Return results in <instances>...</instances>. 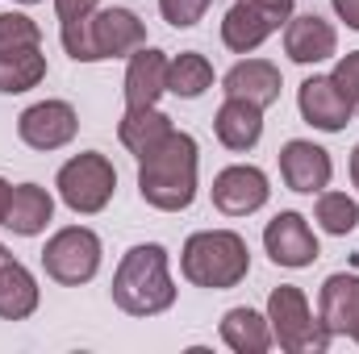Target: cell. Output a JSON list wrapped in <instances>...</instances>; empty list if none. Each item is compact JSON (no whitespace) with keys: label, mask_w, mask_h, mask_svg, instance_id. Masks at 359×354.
<instances>
[{"label":"cell","mask_w":359,"mask_h":354,"mask_svg":"<svg viewBox=\"0 0 359 354\" xmlns=\"http://www.w3.org/2000/svg\"><path fill=\"white\" fill-rule=\"evenodd\" d=\"M147 46V25L134 8H96L92 17L63 21V50L76 63H104V59H130Z\"/></svg>","instance_id":"3957f363"},{"label":"cell","mask_w":359,"mask_h":354,"mask_svg":"<svg viewBox=\"0 0 359 354\" xmlns=\"http://www.w3.org/2000/svg\"><path fill=\"white\" fill-rule=\"evenodd\" d=\"M55 187H59V200L80 213V217H96L109 208L113 192H117V171L113 163L100 155V150H84V155H72L59 176H55Z\"/></svg>","instance_id":"8992f818"},{"label":"cell","mask_w":359,"mask_h":354,"mask_svg":"<svg viewBox=\"0 0 359 354\" xmlns=\"http://www.w3.org/2000/svg\"><path fill=\"white\" fill-rule=\"evenodd\" d=\"M180 271L192 288L226 292L238 288L251 271V250L234 229H201L184 242L180 250Z\"/></svg>","instance_id":"277c9868"},{"label":"cell","mask_w":359,"mask_h":354,"mask_svg":"<svg viewBox=\"0 0 359 354\" xmlns=\"http://www.w3.org/2000/svg\"><path fill=\"white\" fill-rule=\"evenodd\" d=\"M284 55L292 63H301V67L326 63V59L339 55V34L318 13H292L288 25H284Z\"/></svg>","instance_id":"5bb4252c"},{"label":"cell","mask_w":359,"mask_h":354,"mask_svg":"<svg viewBox=\"0 0 359 354\" xmlns=\"http://www.w3.org/2000/svg\"><path fill=\"white\" fill-rule=\"evenodd\" d=\"M113 304L130 317H159L176 304L168 250L159 242H142L121 255V263L113 271Z\"/></svg>","instance_id":"7a4b0ae2"},{"label":"cell","mask_w":359,"mask_h":354,"mask_svg":"<svg viewBox=\"0 0 359 354\" xmlns=\"http://www.w3.org/2000/svg\"><path fill=\"white\" fill-rule=\"evenodd\" d=\"M8 259H13V255H8V246H4V242H0V267L8 263Z\"/></svg>","instance_id":"d6a6232c"},{"label":"cell","mask_w":359,"mask_h":354,"mask_svg":"<svg viewBox=\"0 0 359 354\" xmlns=\"http://www.w3.org/2000/svg\"><path fill=\"white\" fill-rule=\"evenodd\" d=\"M213 0H159V13L172 29H192L205 13H209Z\"/></svg>","instance_id":"4316f807"},{"label":"cell","mask_w":359,"mask_h":354,"mask_svg":"<svg viewBox=\"0 0 359 354\" xmlns=\"http://www.w3.org/2000/svg\"><path fill=\"white\" fill-rule=\"evenodd\" d=\"M96 8H100V0H55L59 21H80V17H92Z\"/></svg>","instance_id":"f1b7e54d"},{"label":"cell","mask_w":359,"mask_h":354,"mask_svg":"<svg viewBox=\"0 0 359 354\" xmlns=\"http://www.w3.org/2000/svg\"><path fill=\"white\" fill-rule=\"evenodd\" d=\"M330 4H334L339 21H347V29H355L359 34V0H330Z\"/></svg>","instance_id":"f546056e"},{"label":"cell","mask_w":359,"mask_h":354,"mask_svg":"<svg viewBox=\"0 0 359 354\" xmlns=\"http://www.w3.org/2000/svg\"><path fill=\"white\" fill-rule=\"evenodd\" d=\"M264 250L276 267H288V271H301V267H313L322 246H318V234L309 229V221L301 213H276L264 229Z\"/></svg>","instance_id":"8fae6325"},{"label":"cell","mask_w":359,"mask_h":354,"mask_svg":"<svg viewBox=\"0 0 359 354\" xmlns=\"http://www.w3.org/2000/svg\"><path fill=\"white\" fill-rule=\"evenodd\" d=\"M318 317L330 330V338H355L359 330V275L334 271L326 275L318 292Z\"/></svg>","instance_id":"9a60e30c"},{"label":"cell","mask_w":359,"mask_h":354,"mask_svg":"<svg viewBox=\"0 0 359 354\" xmlns=\"http://www.w3.org/2000/svg\"><path fill=\"white\" fill-rule=\"evenodd\" d=\"M280 88H284L280 67L268 63V59H243V63H234V67L226 71V80H222V92H226V96L251 100V104H259V108L276 104V100H280Z\"/></svg>","instance_id":"ac0fdd59"},{"label":"cell","mask_w":359,"mask_h":354,"mask_svg":"<svg viewBox=\"0 0 359 354\" xmlns=\"http://www.w3.org/2000/svg\"><path fill=\"white\" fill-rule=\"evenodd\" d=\"M213 134H217V142H222L226 150L247 155V150H255L259 138H264V108L251 104V100L226 96V104H222L217 117H213Z\"/></svg>","instance_id":"2e32d148"},{"label":"cell","mask_w":359,"mask_h":354,"mask_svg":"<svg viewBox=\"0 0 359 354\" xmlns=\"http://www.w3.org/2000/svg\"><path fill=\"white\" fill-rule=\"evenodd\" d=\"M76 134H80V113L67 100H38L17 117V138L29 150H42V155L72 146Z\"/></svg>","instance_id":"9c48e42d"},{"label":"cell","mask_w":359,"mask_h":354,"mask_svg":"<svg viewBox=\"0 0 359 354\" xmlns=\"http://www.w3.org/2000/svg\"><path fill=\"white\" fill-rule=\"evenodd\" d=\"M209 196H213V208L222 217H251V213H259L268 204L271 183L255 163H234V167L213 176Z\"/></svg>","instance_id":"30bf717a"},{"label":"cell","mask_w":359,"mask_h":354,"mask_svg":"<svg viewBox=\"0 0 359 354\" xmlns=\"http://www.w3.org/2000/svg\"><path fill=\"white\" fill-rule=\"evenodd\" d=\"M196 171H201L196 138L172 129L155 150L138 159V196L159 213H184L196 200Z\"/></svg>","instance_id":"6da1fadb"},{"label":"cell","mask_w":359,"mask_h":354,"mask_svg":"<svg viewBox=\"0 0 359 354\" xmlns=\"http://www.w3.org/2000/svg\"><path fill=\"white\" fill-rule=\"evenodd\" d=\"M17 4H38V0H17Z\"/></svg>","instance_id":"836d02e7"},{"label":"cell","mask_w":359,"mask_h":354,"mask_svg":"<svg viewBox=\"0 0 359 354\" xmlns=\"http://www.w3.org/2000/svg\"><path fill=\"white\" fill-rule=\"evenodd\" d=\"M8 196H13V183L0 179V225H4V213H8Z\"/></svg>","instance_id":"4dcf8cb0"},{"label":"cell","mask_w":359,"mask_h":354,"mask_svg":"<svg viewBox=\"0 0 359 354\" xmlns=\"http://www.w3.org/2000/svg\"><path fill=\"white\" fill-rule=\"evenodd\" d=\"M42 80H46V55H42V46H38V50H25V55L0 59V92H4V96L38 88Z\"/></svg>","instance_id":"cb8c5ba5"},{"label":"cell","mask_w":359,"mask_h":354,"mask_svg":"<svg viewBox=\"0 0 359 354\" xmlns=\"http://www.w3.org/2000/svg\"><path fill=\"white\" fill-rule=\"evenodd\" d=\"M42 46V29L34 17L25 13H0V59L8 55H25V50H38Z\"/></svg>","instance_id":"484cf974"},{"label":"cell","mask_w":359,"mask_h":354,"mask_svg":"<svg viewBox=\"0 0 359 354\" xmlns=\"http://www.w3.org/2000/svg\"><path fill=\"white\" fill-rule=\"evenodd\" d=\"M313 221L334 234V238H347L359 229V204L347 192H318V208H313Z\"/></svg>","instance_id":"d4e9b609"},{"label":"cell","mask_w":359,"mask_h":354,"mask_svg":"<svg viewBox=\"0 0 359 354\" xmlns=\"http://www.w3.org/2000/svg\"><path fill=\"white\" fill-rule=\"evenodd\" d=\"M330 80L339 84V92H343V96H347V104H351V113L359 117V50H351V55H343V59L334 63Z\"/></svg>","instance_id":"83f0119b"},{"label":"cell","mask_w":359,"mask_h":354,"mask_svg":"<svg viewBox=\"0 0 359 354\" xmlns=\"http://www.w3.org/2000/svg\"><path fill=\"white\" fill-rule=\"evenodd\" d=\"M213 88V63L196 50H184L176 59H168V92L180 100H196Z\"/></svg>","instance_id":"603a6c76"},{"label":"cell","mask_w":359,"mask_h":354,"mask_svg":"<svg viewBox=\"0 0 359 354\" xmlns=\"http://www.w3.org/2000/svg\"><path fill=\"white\" fill-rule=\"evenodd\" d=\"M297 108L305 117V125L322 129V134H343L351 125V104L347 96L339 92V84L330 76H309L301 88H297Z\"/></svg>","instance_id":"4fadbf2b"},{"label":"cell","mask_w":359,"mask_h":354,"mask_svg":"<svg viewBox=\"0 0 359 354\" xmlns=\"http://www.w3.org/2000/svg\"><path fill=\"white\" fill-rule=\"evenodd\" d=\"M355 342H359V330H355Z\"/></svg>","instance_id":"e575fe53"},{"label":"cell","mask_w":359,"mask_h":354,"mask_svg":"<svg viewBox=\"0 0 359 354\" xmlns=\"http://www.w3.org/2000/svg\"><path fill=\"white\" fill-rule=\"evenodd\" d=\"M172 129H176V125H172V117H168V113H159V104L126 108V117L117 121V138H121V146H126L134 159H142L147 150H155Z\"/></svg>","instance_id":"44dd1931"},{"label":"cell","mask_w":359,"mask_h":354,"mask_svg":"<svg viewBox=\"0 0 359 354\" xmlns=\"http://www.w3.org/2000/svg\"><path fill=\"white\" fill-rule=\"evenodd\" d=\"M100 255H104V246L88 225H67V229L50 234V242L42 246V271L63 288H80V283L96 279Z\"/></svg>","instance_id":"52a82bcc"},{"label":"cell","mask_w":359,"mask_h":354,"mask_svg":"<svg viewBox=\"0 0 359 354\" xmlns=\"http://www.w3.org/2000/svg\"><path fill=\"white\" fill-rule=\"evenodd\" d=\"M351 183L359 187V142H355V150H351Z\"/></svg>","instance_id":"1f68e13d"},{"label":"cell","mask_w":359,"mask_h":354,"mask_svg":"<svg viewBox=\"0 0 359 354\" xmlns=\"http://www.w3.org/2000/svg\"><path fill=\"white\" fill-rule=\"evenodd\" d=\"M55 217V196L42 183H17L8 196V213H4V229H13L17 238H38Z\"/></svg>","instance_id":"d6986e66"},{"label":"cell","mask_w":359,"mask_h":354,"mask_svg":"<svg viewBox=\"0 0 359 354\" xmlns=\"http://www.w3.org/2000/svg\"><path fill=\"white\" fill-rule=\"evenodd\" d=\"M38 300H42V292H38L34 271L25 263H17V259H8V263L0 267V321H25V317H34Z\"/></svg>","instance_id":"ffe728a7"},{"label":"cell","mask_w":359,"mask_h":354,"mask_svg":"<svg viewBox=\"0 0 359 354\" xmlns=\"http://www.w3.org/2000/svg\"><path fill=\"white\" fill-rule=\"evenodd\" d=\"M280 179L288 183V192H301V196L326 192L330 179H334L330 150H322L318 142H305V138L284 142L280 146Z\"/></svg>","instance_id":"7c38bea8"},{"label":"cell","mask_w":359,"mask_h":354,"mask_svg":"<svg viewBox=\"0 0 359 354\" xmlns=\"http://www.w3.org/2000/svg\"><path fill=\"white\" fill-rule=\"evenodd\" d=\"M222 342L234 354H264L271 351V325L255 309H230L222 317Z\"/></svg>","instance_id":"7402d4cb"},{"label":"cell","mask_w":359,"mask_h":354,"mask_svg":"<svg viewBox=\"0 0 359 354\" xmlns=\"http://www.w3.org/2000/svg\"><path fill=\"white\" fill-rule=\"evenodd\" d=\"M292 0H234L222 17V42L234 55H251L280 25H288Z\"/></svg>","instance_id":"ba28073f"},{"label":"cell","mask_w":359,"mask_h":354,"mask_svg":"<svg viewBox=\"0 0 359 354\" xmlns=\"http://www.w3.org/2000/svg\"><path fill=\"white\" fill-rule=\"evenodd\" d=\"M268 325H271V342L288 354H322L330 346V330L322 325V317H313V309H309V300L297 283L271 288Z\"/></svg>","instance_id":"5b68a950"},{"label":"cell","mask_w":359,"mask_h":354,"mask_svg":"<svg viewBox=\"0 0 359 354\" xmlns=\"http://www.w3.org/2000/svg\"><path fill=\"white\" fill-rule=\"evenodd\" d=\"M168 92V55L155 46H142L126 63V108H147L159 104Z\"/></svg>","instance_id":"e0dca14e"}]
</instances>
